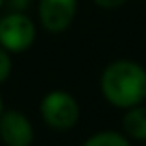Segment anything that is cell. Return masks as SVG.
I'll return each instance as SVG.
<instances>
[{
	"label": "cell",
	"instance_id": "cell-1",
	"mask_svg": "<svg viewBox=\"0 0 146 146\" xmlns=\"http://www.w3.org/2000/svg\"><path fill=\"white\" fill-rule=\"evenodd\" d=\"M100 89L115 107L129 109L139 106L146 100V70L135 61L118 59L102 72Z\"/></svg>",
	"mask_w": 146,
	"mask_h": 146
},
{
	"label": "cell",
	"instance_id": "cell-2",
	"mask_svg": "<svg viewBox=\"0 0 146 146\" xmlns=\"http://www.w3.org/2000/svg\"><path fill=\"white\" fill-rule=\"evenodd\" d=\"M41 117L52 129L67 131L74 128L80 118V106L72 94L65 91H52L41 100Z\"/></svg>",
	"mask_w": 146,
	"mask_h": 146
},
{
	"label": "cell",
	"instance_id": "cell-3",
	"mask_svg": "<svg viewBox=\"0 0 146 146\" xmlns=\"http://www.w3.org/2000/svg\"><path fill=\"white\" fill-rule=\"evenodd\" d=\"M35 41V24L19 11H9L0 19V44L7 52H22Z\"/></svg>",
	"mask_w": 146,
	"mask_h": 146
},
{
	"label": "cell",
	"instance_id": "cell-4",
	"mask_svg": "<svg viewBox=\"0 0 146 146\" xmlns=\"http://www.w3.org/2000/svg\"><path fill=\"white\" fill-rule=\"evenodd\" d=\"M78 0H39V21L46 32L61 33L72 24Z\"/></svg>",
	"mask_w": 146,
	"mask_h": 146
},
{
	"label": "cell",
	"instance_id": "cell-5",
	"mask_svg": "<svg viewBox=\"0 0 146 146\" xmlns=\"http://www.w3.org/2000/svg\"><path fill=\"white\" fill-rule=\"evenodd\" d=\"M0 139L6 146H30L33 141L32 122L17 109L2 111L0 115Z\"/></svg>",
	"mask_w": 146,
	"mask_h": 146
},
{
	"label": "cell",
	"instance_id": "cell-6",
	"mask_svg": "<svg viewBox=\"0 0 146 146\" xmlns=\"http://www.w3.org/2000/svg\"><path fill=\"white\" fill-rule=\"evenodd\" d=\"M122 128L129 137L137 141H146V107L133 106L122 118Z\"/></svg>",
	"mask_w": 146,
	"mask_h": 146
},
{
	"label": "cell",
	"instance_id": "cell-7",
	"mask_svg": "<svg viewBox=\"0 0 146 146\" xmlns=\"http://www.w3.org/2000/svg\"><path fill=\"white\" fill-rule=\"evenodd\" d=\"M82 146H129L128 139L115 131H100L91 135Z\"/></svg>",
	"mask_w": 146,
	"mask_h": 146
},
{
	"label": "cell",
	"instance_id": "cell-8",
	"mask_svg": "<svg viewBox=\"0 0 146 146\" xmlns=\"http://www.w3.org/2000/svg\"><path fill=\"white\" fill-rule=\"evenodd\" d=\"M11 74V57L9 52L0 44V83L6 82Z\"/></svg>",
	"mask_w": 146,
	"mask_h": 146
},
{
	"label": "cell",
	"instance_id": "cell-9",
	"mask_svg": "<svg viewBox=\"0 0 146 146\" xmlns=\"http://www.w3.org/2000/svg\"><path fill=\"white\" fill-rule=\"evenodd\" d=\"M30 2H32V0H6L4 4H7V7H9L11 11H19V13H22V11L30 6Z\"/></svg>",
	"mask_w": 146,
	"mask_h": 146
},
{
	"label": "cell",
	"instance_id": "cell-10",
	"mask_svg": "<svg viewBox=\"0 0 146 146\" xmlns=\"http://www.w3.org/2000/svg\"><path fill=\"white\" fill-rule=\"evenodd\" d=\"M98 7H104V9H115V7L122 6L126 0H93Z\"/></svg>",
	"mask_w": 146,
	"mask_h": 146
},
{
	"label": "cell",
	"instance_id": "cell-11",
	"mask_svg": "<svg viewBox=\"0 0 146 146\" xmlns=\"http://www.w3.org/2000/svg\"><path fill=\"white\" fill-rule=\"evenodd\" d=\"M2 111H4V104H2V96H0V115H2Z\"/></svg>",
	"mask_w": 146,
	"mask_h": 146
},
{
	"label": "cell",
	"instance_id": "cell-12",
	"mask_svg": "<svg viewBox=\"0 0 146 146\" xmlns=\"http://www.w3.org/2000/svg\"><path fill=\"white\" fill-rule=\"evenodd\" d=\"M4 2H6V0H0V7H2V6H4Z\"/></svg>",
	"mask_w": 146,
	"mask_h": 146
}]
</instances>
